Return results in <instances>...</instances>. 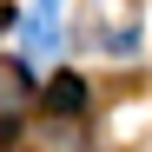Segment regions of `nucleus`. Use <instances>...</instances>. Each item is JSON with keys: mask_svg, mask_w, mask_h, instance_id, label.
Masks as SVG:
<instances>
[{"mask_svg": "<svg viewBox=\"0 0 152 152\" xmlns=\"http://www.w3.org/2000/svg\"><path fill=\"white\" fill-rule=\"evenodd\" d=\"M27 106H33V80H27V66H20V60H0V145L20 132Z\"/></svg>", "mask_w": 152, "mask_h": 152, "instance_id": "1", "label": "nucleus"}, {"mask_svg": "<svg viewBox=\"0 0 152 152\" xmlns=\"http://www.w3.org/2000/svg\"><path fill=\"white\" fill-rule=\"evenodd\" d=\"M46 113L53 119H80L86 113V80L80 73H53V80H46Z\"/></svg>", "mask_w": 152, "mask_h": 152, "instance_id": "2", "label": "nucleus"}, {"mask_svg": "<svg viewBox=\"0 0 152 152\" xmlns=\"http://www.w3.org/2000/svg\"><path fill=\"white\" fill-rule=\"evenodd\" d=\"M27 53H53V0H40L27 13Z\"/></svg>", "mask_w": 152, "mask_h": 152, "instance_id": "3", "label": "nucleus"}, {"mask_svg": "<svg viewBox=\"0 0 152 152\" xmlns=\"http://www.w3.org/2000/svg\"><path fill=\"white\" fill-rule=\"evenodd\" d=\"M7 20H13V7H7V0H0V27H7Z\"/></svg>", "mask_w": 152, "mask_h": 152, "instance_id": "4", "label": "nucleus"}]
</instances>
